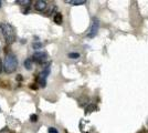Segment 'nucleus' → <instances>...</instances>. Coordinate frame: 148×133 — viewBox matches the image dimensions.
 <instances>
[{
  "mask_svg": "<svg viewBox=\"0 0 148 133\" xmlns=\"http://www.w3.org/2000/svg\"><path fill=\"white\" fill-rule=\"evenodd\" d=\"M0 30L3 36V38L6 39L7 43H12L16 40V31L14 28L8 22H0Z\"/></svg>",
  "mask_w": 148,
  "mask_h": 133,
  "instance_id": "1",
  "label": "nucleus"
},
{
  "mask_svg": "<svg viewBox=\"0 0 148 133\" xmlns=\"http://www.w3.org/2000/svg\"><path fill=\"white\" fill-rule=\"evenodd\" d=\"M18 68V59L16 57V54L13 53H8L5 58V62H3V70L5 72L10 74V73H13Z\"/></svg>",
  "mask_w": 148,
  "mask_h": 133,
  "instance_id": "2",
  "label": "nucleus"
},
{
  "mask_svg": "<svg viewBox=\"0 0 148 133\" xmlns=\"http://www.w3.org/2000/svg\"><path fill=\"white\" fill-rule=\"evenodd\" d=\"M99 29V20L97 18H93L92 19V23H91V27L87 31V37L88 38H94L96 34H97V31Z\"/></svg>",
  "mask_w": 148,
  "mask_h": 133,
  "instance_id": "3",
  "label": "nucleus"
},
{
  "mask_svg": "<svg viewBox=\"0 0 148 133\" xmlns=\"http://www.w3.org/2000/svg\"><path fill=\"white\" fill-rule=\"evenodd\" d=\"M49 54L45 52V51H37L33 56H32V60L37 63H43L48 60Z\"/></svg>",
  "mask_w": 148,
  "mask_h": 133,
  "instance_id": "4",
  "label": "nucleus"
},
{
  "mask_svg": "<svg viewBox=\"0 0 148 133\" xmlns=\"http://www.w3.org/2000/svg\"><path fill=\"white\" fill-rule=\"evenodd\" d=\"M49 73H50V68L47 67V68L39 74V82L41 84V87H45V79H47V76H48Z\"/></svg>",
  "mask_w": 148,
  "mask_h": 133,
  "instance_id": "5",
  "label": "nucleus"
},
{
  "mask_svg": "<svg viewBox=\"0 0 148 133\" xmlns=\"http://www.w3.org/2000/svg\"><path fill=\"white\" fill-rule=\"evenodd\" d=\"M47 7H48V3L43 0H38L34 3V8L37 11H44L47 9Z\"/></svg>",
  "mask_w": 148,
  "mask_h": 133,
  "instance_id": "6",
  "label": "nucleus"
},
{
  "mask_svg": "<svg viewBox=\"0 0 148 133\" xmlns=\"http://www.w3.org/2000/svg\"><path fill=\"white\" fill-rule=\"evenodd\" d=\"M66 3H71L72 6H80V5H84L86 1L85 0H66Z\"/></svg>",
  "mask_w": 148,
  "mask_h": 133,
  "instance_id": "7",
  "label": "nucleus"
},
{
  "mask_svg": "<svg viewBox=\"0 0 148 133\" xmlns=\"http://www.w3.org/2000/svg\"><path fill=\"white\" fill-rule=\"evenodd\" d=\"M54 22H56V25H61L62 21H63V17H62V13L61 12H56L54 14Z\"/></svg>",
  "mask_w": 148,
  "mask_h": 133,
  "instance_id": "8",
  "label": "nucleus"
},
{
  "mask_svg": "<svg viewBox=\"0 0 148 133\" xmlns=\"http://www.w3.org/2000/svg\"><path fill=\"white\" fill-rule=\"evenodd\" d=\"M25 67L27 70L32 69V60H31L30 58H28V59H25Z\"/></svg>",
  "mask_w": 148,
  "mask_h": 133,
  "instance_id": "9",
  "label": "nucleus"
},
{
  "mask_svg": "<svg viewBox=\"0 0 148 133\" xmlns=\"http://www.w3.org/2000/svg\"><path fill=\"white\" fill-rule=\"evenodd\" d=\"M32 47H33V49L39 50V49H41V48H42V43H41L40 41H36V42H33V43H32Z\"/></svg>",
  "mask_w": 148,
  "mask_h": 133,
  "instance_id": "10",
  "label": "nucleus"
},
{
  "mask_svg": "<svg viewBox=\"0 0 148 133\" xmlns=\"http://www.w3.org/2000/svg\"><path fill=\"white\" fill-rule=\"evenodd\" d=\"M70 59H77V58H80V53H77V52H72V53H69L68 56Z\"/></svg>",
  "mask_w": 148,
  "mask_h": 133,
  "instance_id": "11",
  "label": "nucleus"
},
{
  "mask_svg": "<svg viewBox=\"0 0 148 133\" xmlns=\"http://www.w3.org/2000/svg\"><path fill=\"white\" fill-rule=\"evenodd\" d=\"M17 3H20V5L25 6V5H30L31 1H29V0H18V1H17Z\"/></svg>",
  "mask_w": 148,
  "mask_h": 133,
  "instance_id": "12",
  "label": "nucleus"
},
{
  "mask_svg": "<svg viewBox=\"0 0 148 133\" xmlns=\"http://www.w3.org/2000/svg\"><path fill=\"white\" fill-rule=\"evenodd\" d=\"M30 121H31V122H37V121H38V115H37V114H31V115H30Z\"/></svg>",
  "mask_w": 148,
  "mask_h": 133,
  "instance_id": "13",
  "label": "nucleus"
},
{
  "mask_svg": "<svg viewBox=\"0 0 148 133\" xmlns=\"http://www.w3.org/2000/svg\"><path fill=\"white\" fill-rule=\"evenodd\" d=\"M48 132H49V133H59V131L56 130V127H49V130H48Z\"/></svg>",
  "mask_w": 148,
  "mask_h": 133,
  "instance_id": "14",
  "label": "nucleus"
},
{
  "mask_svg": "<svg viewBox=\"0 0 148 133\" xmlns=\"http://www.w3.org/2000/svg\"><path fill=\"white\" fill-rule=\"evenodd\" d=\"M0 133H11V131H10V130L6 127H3V129L0 131Z\"/></svg>",
  "mask_w": 148,
  "mask_h": 133,
  "instance_id": "15",
  "label": "nucleus"
},
{
  "mask_svg": "<svg viewBox=\"0 0 148 133\" xmlns=\"http://www.w3.org/2000/svg\"><path fill=\"white\" fill-rule=\"evenodd\" d=\"M17 80H18V81H22V76H21V74H18V76H17Z\"/></svg>",
  "mask_w": 148,
  "mask_h": 133,
  "instance_id": "16",
  "label": "nucleus"
},
{
  "mask_svg": "<svg viewBox=\"0 0 148 133\" xmlns=\"http://www.w3.org/2000/svg\"><path fill=\"white\" fill-rule=\"evenodd\" d=\"M2 69H3V64H2V62H1V60H0V73H1V71H2Z\"/></svg>",
  "mask_w": 148,
  "mask_h": 133,
  "instance_id": "17",
  "label": "nucleus"
},
{
  "mask_svg": "<svg viewBox=\"0 0 148 133\" xmlns=\"http://www.w3.org/2000/svg\"><path fill=\"white\" fill-rule=\"evenodd\" d=\"M0 7H1V1H0Z\"/></svg>",
  "mask_w": 148,
  "mask_h": 133,
  "instance_id": "18",
  "label": "nucleus"
}]
</instances>
